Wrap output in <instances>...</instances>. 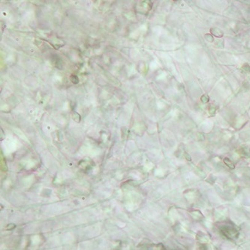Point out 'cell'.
<instances>
[{"label": "cell", "mask_w": 250, "mask_h": 250, "mask_svg": "<svg viewBox=\"0 0 250 250\" xmlns=\"http://www.w3.org/2000/svg\"><path fill=\"white\" fill-rule=\"evenodd\" d=\"M222 232L224 233V236L230 238V239L237 238L238 236L237 231L234 230V228H225L222 229Z\"/></svg>", "instance_id": "1"}, {"label": "cell", "mask_w": 250, "mask_h": 250, "mask_svg": "<svg viewBox=\"0 0 250 250\" xmlns=\"http://www.w3.org/2000/svg\"><path fill=\"white\" fill-rule=\"evenodd\" d=\"M210 32H212V35H216V37H222V35H223V32L221 31V30H219V29L216 28L211 29V30H210Z\"/></svg>", "instance_id": "2"}, {"label": "cell", "mask_w": 250, "mask_h": 250, "mask_svg": "<svg viewBox=\"0 0 250 250\" xmlns=\"http://www.w3.org/2000/svg\"><path fill=\"white\" fill-rule=\"evenodd\" d=\"M224 162L225 163L226 165H227V166H228L230 168H234V165L232 164V162L229 160L228 159H227V158H225V159H224Z\"/></svg>", "instance_id": "3"}, {"label": "cell", "mask_w": 250, "mask_h": 250, "mask_svg": "<svg viewBox=\"0 0 250 250\" xmlns=\"http://www.w3.org/2000/svg\"><path fill=\"white\" fill-rule=\"evenodd\" d=\"M15 227H16V225L14 224H8L6 227V229L7 230H12V229L15 228Z\"/></svg>", "instance_id": "4"}, {"label": "cell", "mask_w": 250, "mask_h": 250, "mask_svg": "<svg viewBox=\"0 0 250 250\" xmlns=\"http://www.w3.org/2000/svg\"><path fill=\"white\" fill-rule=\"evenodd\" d=\"M205 38L207 41H209V42H212V40H213V38H212V35H209V34H207V35H205Z\"/></svg>", "instance_id": "5"}]
</instances>
